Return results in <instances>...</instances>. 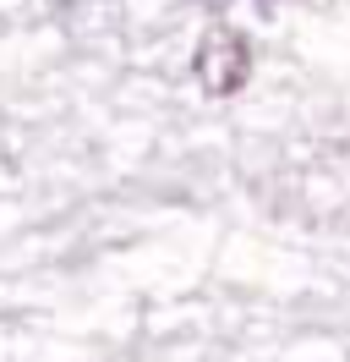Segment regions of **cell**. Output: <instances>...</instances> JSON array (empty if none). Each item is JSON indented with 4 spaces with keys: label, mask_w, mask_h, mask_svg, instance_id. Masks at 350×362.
Segmentation results:
<instances>
[{
    "label": "cell",
    "mask_w": 350,
    "mask_h": 362,
    "mask_svg": "<svg viewBox=\"0 0 350 362\" xmlns=\"http://www.w3.org/2000/svg\"><path fill=\"white\" fill-rule=\"evenodd\" d=\"M192 71H197V88L208 99H230L252 77V45L241 39L236 28H208L197 55H192Z\"/></svg>",
    "instance_id": "obj_1"
}]
</instances>
